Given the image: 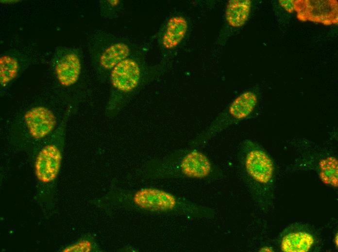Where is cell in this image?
<instances>
[{
    "instance_id": "cell-18",
    "label": "cell",
    "mask_w": 338,
    "mask_h": 252,
    "mask_svg": "<svg viewBox=\"0 0 338 252\" xmlns=\"http://www.w3.org/2000/svg\"><path fill=\"white\" fill-rule=\"evenodd\" d=\"M260 252H273L272 249L268 247H264L262 248L260 251Z\"/></svg>"
},
{
    "instance_id": "cell-7",
    "label": "cell",
    "mask_w": 338,
    "mask_h": 252,
    "mask_svg": "<svg viewBox=\"0 0 338 252\" xmlns=\"http://www.w3.org/2000/svg\"><path fill=\"white\" fill-rule=\"evenodd\" d=\"M179 167L185 176L197 179L207 177L213 170L209 158L204 153L196 149L188 151L183 156Z\"/></svg>"
},
{
    "instance_id": "cell-19",
    "label": "cell",
    "mask_w": 338,
    "mask_h": 252,
    "mask_svg": "<svg viewBox=\"0 0 338 252\" xmlns=\"http://www.w3.org/2000/svg\"><path fill=\"white\" fill-rule=\"evenodd\" d=\"M109 3L113 6H115L119 3V0H108Z\"/></svg>"
},
{
    "instance_id": "cell-10",
    "label": "cell",
    "mask_w": 338,
    "mask_h": 252,
    "mask_svg": "<svg viewBox=\"0 0 338 252\" xmlns=\"http://www.w3.org/2000/svg\"><path fill=\"white\" fill-rule=\"evenodd\" d=\"M187 27V21L183 16H175L169 18L162 38L164 47L172 49L177 46L184 39Z\"/></svg>"
},
{
    "instance_id": "cell-4",
    "label": "cell",
    "mask_w": 338,
    "mask_h": 252,
    "mask_svg": "<svg viewBox=\"0 0 338 252\" xmlns=\"http://www.w3.org/2000/svg\"><path fill=\"white\" fill-rule=\"evenodd\" d=\"M30 134L35 139L43 138L50 134L56 125V119L50 109L42 106L34 107L24 116Z\"/></svg>"
},
{
    "instance_id": "cell-9",
    "label": "cell",
    "mask_w": 338,
    "mask_h": 252,
    "mask_svg": "<svg viewBox=\"0 0 338 252\" xmlns=\"http://www.w3.org/2000/svg\"><path fill=\"white\" fill-rule=\"evenodd\" d=\"M81 70L80 60L75 53L66 51L55 61V72L59 83L65 87L75 83Z\"/></svg>"
},
{
    "instance_id": "cell-12",
    "label": "cell",
    "mask_w": 338,
    "mask_h": 252,
    "mask_svg": "<svg viewBox=\"0 0 338 252\" xmlns=\"http://www.w3.org/2000/svg\"><path fill=\"white\" fill-rule=\"evenodd\" d=\"M314 242V237L308 233H291L283 237L281 249L284 252H307Z\"/></svg>"
},
{
    "instance_id": "cell-6",
    "label": "cell",
    "mask_w": 338,
    "mask_h": 252,
    "mask_svg": "<svg viewBox=\"0 0 338 252\" xmlns=\"http://www.w3.org/2000/svg\"><path fill=\"white\" fill-rule=\"evenodd\" d=\"M140 77L137 63L132 59H126L112 69L110 79L115 88L123 92H129L137 87Z\"/></svg>"
},
{
    "instance_id": "cell-1",
    "label": "cell",
    "mask_w": 338,
    "mask_h": 252,
    "mask_svg": "<svg viewBox=\"0 0 338 252\" xmlns=\"http://www.w3.org/2000/svg\"><path fill=\"white\" fill-rule=\"evenodd\" d=\"M257 103V95L254 92H244L193 139L192 144L195 146L204 143L227 129L250 119Z\"/></svg>"
},
{
    "instance_id": "cell-5",
    "label": "cell",
    "mask_w": 338,
    "mask_h": 252,
    "mask_svg": "<svg viewBox=\"0 0 338 252\" xmlns=\"http://www.w3.org/2000/svg\"><path fill=\"white\" fill-rule=\"evenodd\" d=\"M135 204L139 207L151 211H168L176 205V199L172 194L156 189L146 188L135 194Z\"/></svg>"
},
{
    "instance_id": "cell-2",
    "label": "cell",
    "mask_w": 338,
    "mask_h": 252,
    "mask_svg": "<svg viewBox=\"0 0 338 252\" xmlns=\"http://www.w3.org/2000/svg\"><path fill=\"white\" fill-rule=\"evenodd\" d=\"M243 164L247 174L261 184L270 182L274 176L273 162L256 142L246 140L243 143Z\"/></svg>"
},
{
    "instance_id": "cell-20",
    "label": "cell",
    "mask_w": 338,
    "mask_h": 252,
    "mask_svg": "<svg viewBox=\"0 0 338 252\" xmlns=\"http://www.w3.org/2000/svg\"><path fill=\"white\" fill-rule=\"evenodd\" d=\"M335 243L336 244V246H338V234H336V237L335 238Z\"/></svg>"
},
{
    "instance_id": "cell-15",
    "label": "cell",
    "mask_w": 338,
    "mask_h": 252,
    "mask_svg": "<svg viewBox=\"0 0 338 252\" xmlns=\"http://www.w3.org/2000/svg\"><path fill=\"white\" fill-rule=\"evenodd\" d=\"M18 71V64L16 59L9 55H3L0 58V82L5 86L16 78Z\"/></svg>"
},
{
    "instance_id": "cell-11",
    "label": "cell",
    "mask_w": 338,
    "mask_h": 252,
    "mask_svg": "<svg viewBox=\"0 0 338 252\" xmlns=\"http://www.w3.org/2000/svg\"><path fill=\"white\" fill-rule=\"evenodd\" d=\"M250 0H231L227 4L225 10L226 19L233 27L242 26L247 21L251 8Z\"/></svg>"
},
{
    "instance_id": "cell-17",
    "label": "cell",
    "mask_w": 338,
    "mask_h": 252,
    "mask_svg": "<svg viewBox=\"0 0 338 252\" xmlns=\"http://www.w3.org/2000/svg\"><path fill=\"white\" fill-rule=\"evenodd\" d=\"M74 247L78 248V251H88L90 250V244L88 241H83L78 243Z\"/></svg>"
},
{
    "instance_id": "cell-14",
    "label": "cell",
    "mask_w": 338,
    "mask_h": 252,
    "mask_svg": "<svg viewBox=\"0 0 338 252\" xmlns=\"http://www.w3.org/2000/svg\"><path fill=\"white\" fill-rule=\"evenodd\" d=\"M319 174L324 184L338 188V159L332 156H328L321 159L319 163Z\"/></svg>"
},
{
    "instance_id": "cell-13",
    "label": "cell",
    "mask_w": 338,
    "mask_h": 252,
    "mask_svg": "<svg viewBox=\"0 0 338 252\" xmlns=\"http://www.w3.org/2000/svg\"><path fill=\"white\" fill-rule=\"evenodd\" d=\"M129 53V48L125 44H114L102 53L100 57V64L105 69H112L120 62L126 59Z\"/></svg>"
},
{
    "instance_id": "cell-3",
    "label": "cell",
    "mask_w": 338,
    "mask_h": 252,
    "mask_svg": "<svg viewBox=\"0 0 338 252\" xmlns=\"http://www.w3.org/2000/svg\"><path fill=\"white\" fill-rule=\"evenodd\" d=\"M294 10L301 21H309L327 26L338 22L337 0H295Z\"/></svg>"
},
{
    "instance_id": "cell-8",
    "label": "cell",
    "mask_w": 338,
    "mask_h": 252,
    "mask_svg": "<svg viewBox=\"0 0 338 252\" xmlns=\"http://www.w3.org/2000/svg\"><path fill=\"white\" fill-rule=\"evenodd\" d=\"M61 154L53 145L44 147L39 153L35 161V170L37 177L44 182L53 180L59 171Z\"/></svg>"
},
{
    "instance_id": "cell-16",
    "label": "cell",
    "mask_w": 338,
    "mask_h": 252,
    "mask_svg": "<svg viewBox=\"0 0 338 252\" xmlns=\"http://www.w3.org/2000/svg\"><path fill=\"white\" fill-rule=\"evenodd\" d=\"M281 6L288 13H292L294 10V0H280L279 1Z\"/></svg>"
}]
</instances>
